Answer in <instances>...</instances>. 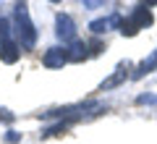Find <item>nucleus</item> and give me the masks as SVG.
<instances>
[{"label": "nucleus", "instance_id": "f257e3e1", "mask_svg": "<svg viewBox=\"0 0 157 144\" xmlns=\"http://www.w3.org/2000/svg\"><path fill=\"white\" fill-rule=\"evenodd\" d=\"M16 34H18V47H34L37 42V32H34L32 21H29V13L24 11V6H18L16 11Z\"/></svg>", "mask_w": 157, "mask_h": 144}, {"label": "nucleus", "instance_id": "f03ea898", "mask_svg": "<svg viewBox=\"0 0 157 144\" xmlns=\"http://www.w3.org/2000/svg\"><path fill=\"white\" fill-rule=\"evenodd\" d=\"M152 24V13L147 11V8H136V13L128 18V21H121V32L123 34H136L139 29L149 26Z\"/></svg>", "mask_w": 157, "mask_h": 144}, {"label": "nucleus", "instance_id": "7ed1b4c3", "mask_svg": "<svg viewBox=\"0 0 157 144\" xmlns=\"http://www.w3.org/2000/svg\"><path fill=\"white\" fill-rule=\"evenodd\" d=\"M55 34L63 39V42H73V39H76V26H73V18L66 16V13H60V16L55 18Z\"/></svg>", "mask_w": 157, "mask_h": 144}, {"label": "nucleus", "instance_id": "20e7f679", "mask_svg": "<svg viewBox=\"0 0 157 144\" xmlns=\"http://www.w3.org/2000/svg\"><path fill=\"white\" fill-rule=\"evenodd\" d=\"M42 63H45L47 68H63L68 63V50L66 47H50V50L45 53V58H42Z\"/></svg>", "mask_w": 157, "mask_h": 144}, {"label": "nucleus", "instance_id": "39448f33", "mask_svg": "<svg viewBox=\"0 0 157 144\" xmlns=\"http://www.w3.org/2000/svg\"><path fill=\"white\" fill-rule=\"evenodd\" d=\"M21 50H18V42L13 39H6V42H0V60L3 63H16Z\"/></svg>", "mask_w": 157, "mask_h": 144}, {"label": "nucleus", "instance_id": "423d86ee", "mask_svg": "<svg viewBox=\"0 0 157 144\" xmlns=\"http://www.w3.org/2000/svg\"><path fill=\"white\" fill-rule=\"evenodd\" d=\"M110 26H121V18H118V16H110V18H100V21H92V24H89V29H92L94 34L107 32Z\"/></svg>", "mask_w": 157, "mask_h": 144}, {"label": "nucleus", "instance_id": "0eeeda50", "mask_svg": "<svg viewBox=\"0 0 157 144\" xmlns=\"http://www.w3.org/2000/svg\"><path fill=\"white\" fill-rule=\"evenodd\" d=\"M86 58V42H81V39H73L71 47H68V60H84Z\"/></svg>", "mask_w": 157, "mask_h": 144}, {"label": "nucleus", "instance_id": "6e6552de", "mask_svg": "<svg viewBox=\"0 0 157 144\" xmlns=\"http://www.w3.org/2000/svg\"><path fill=\"white\" fill-rule=\"evenodd\" d=\"M152 68H157V50L152 53V58H149V60H144L139 68H136V73H134V76H144V73H149Z\"/></svg>", "mask_w": 157, "mask_h": 144}, {"label": "nucleus", "instance_id": "1a4fd4ad", "mask_svg": "<svg viewBox=\"0 0 157 144\" xmlns=\"http://www.w3.org/2000/svg\"><path fill=\"white\" fill-rule=\"evenodd\" d=\"M126 79V71L123 68H118V73H113L110 79H107V81H102V89H110V87H115V84H121Z\"/></svg>", "mask_w": 157, "mask_h": 144}, {"label": "nucleus", "instance_id": "9d476101", "mask_svg": "<svg viewBox=\"0 0 157 144\" xmlns=\"http://www.w3.org/2000/svg\"><path fill=\"white\" fill-rule=\"evenodd\" d=\"M6 39H11V24L0 18V42H6Z\"/></svg>", "mask_w": 157, "mask_h": 144}, {"label": "nucleus", "instance_id": "9b49d317", "mask_svg": "<svg viewBox=\"0 0 157 144\" xmlns=\"http://www.w3.org/2000/svg\"><path fill=\"white\" fill-rule=\"evenodd\" d=\"M81 3H84L86 8H100L102 3H105V0H81Z\"/></svg>", "mask_w": 157, "mask_h": 144}, {"label": "nucleus", "instance_id": "f8f14e48", "mask_svg": "<svg viewBox=\"0 0 157 144\" xmlns=\"http://www.w3.org/2000/svg\"><path fill=\"white\" fill-rule=\"evenodd\" d=\"M144 3L147 6H157V0H144Z\"/></svg>", "mask_w": 157, "mask_h": 144}, {"label": "nucleus", "instance_id": "ddd939ff", "mask_svg": "<svg viewBox=\"0 0 157 144\" xmlns=\"http://www.w3.org/2000/svg\"><path fill=\"white\" fill-rule=\"evenodd\" d=\"M50 3H60V0H50Z\"/></svg>", "mask_w": 157, "mask_h": 144}]
</instances>
